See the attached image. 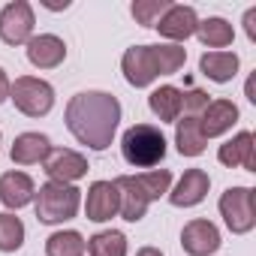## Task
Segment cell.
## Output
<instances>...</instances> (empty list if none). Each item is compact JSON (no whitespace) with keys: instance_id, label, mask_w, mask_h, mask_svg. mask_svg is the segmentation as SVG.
<instances>
[{"instance_id":"6da1fadb","label":"cell","mask_w":256,"mask_h":256,"mask_svg":"<svg viewBox=\"0 0 256 256\" xmlns=\"http://www.w3.org/2000/svg\"><path fill=\"white\" fill-rule=\"evenodd\" d=\"M66 130L90 151H106L120 124V102L106 90H82L66 102Z\"/></svg>"},{"instance_id":"7a4b0ae2","label":"cell","mask_w":256,"mask_h":256,"mask_svg":"<svg viewBox=\"0 0 256 256\" xmlns=\"http://www.w3.org/2000/svg\"><path fill=\"white\" fill-rule=\"evenodd\" d=\"M187 60V48L181 46H133L126 48L120 58V70L124 78L133 88H148L154 84V78L160 76H175Z\"/></svg>"},{"instance_id":"3957f363","label":"cell","mask_w":256,"mask_h":256,"mask_svg":"<svg viewBox=\"0 0 256 256\" xmlns=\"http://www.w3.org/2000/svg\"><path fill=\"white\" fill-rule=\"evenodd\" d=\"M34 205H36V220L46 223V226H58V223H66L78 214V205H82V190L72 187V184H60V181H48L36 190L34 196Z\"/></svg>"},{"instance_id":"277c9868","label":"cell","mask_w":256,"mask_h":256,"mask_svg":"<svg viewBox=\"0 0 256 256\" xmlns=\"http://www.w3.org/2000/svg\"><path fill=\"white\" fill-rule=\"evenodd\" d=\"M120 154L136 169H151V166H157L166 157V136L160 133V126L136 124V126H130V130L124 133Z\"/></svg>"},{"instance_id":"5b68a950","label":"cell","mask_w":256,"mask_h":256,"mask_svg":"<svg viewBox=\"0 0 256 256\" xmlns=\"http://www.w3.org/2000/svg\"><path fill=\"white\" fill-rule=\"evenodd\" d=\"M10 100L16 102V108L28 118H42L52 112L54 106V88L42 78L34 76H22L10 84Z\"/></svg>"},{"instance_id":"8992f818","label":"cell","mask_w":256,"mask_h":256,"mask_svg":"<svg viewBox=\"0 0 256 256\" xmlns=\"http://www.w3.org/2000/svg\"><path fill=\"white\" fill-rule=\"evenodd\" d=\"M220 214L229 232L244 235L256 226V190L253 187H229L220 196Z\"/></svg>"},{"instance_id":"52a82bcc","label":"cell","mask_w":256,"mask_h":256,"mask_svg":"<svg viewBox=\"0 0 256 256\" xmlns=\"http://www.w3.org/2000/svg\"><path fill=\"white\" fill-rule=\"evenodd\" d=\"M34 10L28 0L6 4L0 12V40L6 46H28L34 40Z\"/></svg>"},{"instance_id":"ba28073f","label":"cell","mask_w":256,"mask_h":256,"mask_svg":"<svg viewBox=\"0 0 256 256\" xmlns=\"http://www.w3.org/2000/svg\"><path fill=\"white\" fill-rule=\"evenodd\" d=\"M181 247L190 256H211L220 250V229L211 220L196 217L181 229Z\"/></svg>"},{"instance_id":"9c48e42d","label":"cell","mask_w":256,"mask_h":256,"mask_svg":"<svg viewBox=\"0 0 256 256\" xmlns=\"http://www.w3.org/2000/svg\"><path fill=\"white\" fill-rule=\"evenodd\" d=\"M42 166H46L48 181H60V184H72L88 175V160L70 148H52V154L46 157Z\"/></svg>"},{"instance_id":"30bf717a","label":"cell","mask_w":256,"mask_h":256,"mask_svg":"<svg viewBox=\"0 0 256 256\" xmlns=\"http://www.w3.org/2000/svg\"><path fill=\"white\" fill-rule=\"evenodd\" d=\"M114 187H118V196H120V214L126 223H139L151 205V196L145 193L139 175H120L114 178Z\"/></svg>"},{"instance_id":"8fae6325","label":"cell","mask_w":256,"mask_h":256,"mask_svg":"<svg viewBox=\"0 0 256 256\" xmlns=\"http://www.w3.org/2000/svg\"><path fill=\"white\" fill-rule=\"evenodd\" d=\"M120 211V196L114 181H94L88 187V202H84V214L94 223H106Z\"/></svg>"},{"instance_id":"7c38bea8","label":"cell","mask_w":256,"mask_h":256,"mask_svg":"<svg viewBox=\"0 0 256 256\" xmlns=\"http://www.w3.org/2000/svg\"><path fill=\"white\" fill-rule=\"evenodd\" d=\"M196 28H199V16H196V10H193V6H181V4H172V6L166 10V16L157 22L160 36L172 40V46L190 40V36L196 34Z\"/></svg>"},{"instance_id":"4fadbf2b","label":"cell","mask_w":256,"mask_h":256,"mask_svg":"<svg viewBox=\"0 0 256 256\" xmlns=\"http://www.w3.org/2000/svg\"><path fill=\"white\" fill-rule=\"evenodd\" d=\"M235 124H238V106L232 100H211L205 106V112L199 114V126H202V136L205 139L229 133Z\"/></svg>"},{"instance_id":"5bb4252c","label":"cell","mask_w":256,"mask_h":256,"mask_svg":"<svg viewBox=\"0 0 256 256\" xmlns=\"http://www.w3.org/2000/svg\"><path fill=\"white\" fill-rule=\"evenodd\" d=\"M208 187H211V178L205 169H187L175 184V190H169V202L175 208H193L208 196Z\"/></svg>"},{"instance_id":"9a60e30c","label":"cell","mask_w":256,"mask_h":256,"mask_svg":"<svg viewBox=\"0 0 256 256\" xmlns=\"http://www.w3.org/2000/svg\"><path fill=\"white\" fill-rule=\"evenodd\" d=\"M217 160L229 169H247V172H256V145H253V133L241 130L238 136H232L229 142L220 145L217 151Z\"/></svg>"},{"instance_id":"2e32d148","label":"cell","mask_w":256,"mask_h":256,"mask_svg":"<svg viewBox=\"0 0 256 256\" xmlns=\"http://www.w3.org/2000/svg\"><path fill=\"white\" fill-rule=\"evenodd\" d=\"M66 58V42L54 34H40L28 42V60L36 70H54Z\"/></svg>"},{"instance_id":"e0dca14e","label":"cell","mask_w":256,"mask_h":256,"mask_svg":"<svg viewBox=\"0 0 256 256\" xmlns=\"http://www.w3.org/2000/svg\"><path fill=\"white\" fill-rule=\"evenodd\" d=\"M36 196V187H34V178L28 172H4L0 175V202L6 208L18 211L24 205H30Z\"/></svg>"},{"instance_id":"ac0fdd59","label":"cell","mask_w":256,"mask_h":256,"mask_svg":"<svg viewBox=\"0 0 256 256\" xmlns=\"http://www.w3.org/2000/svg\"><path fill=\"white\" fill-rule=\"evenodd\" d=\"M10 154H12V163L18 166H36V163H46V157L52 154V142L42 133H22L16 136Z\"/></svg>"},{"instance_id":"d6986e66","label":"cell","mask_w":256,"mask_h":256,"mask_svg":"<svg viewBox=\"0 0 256 256\" xmlns=\"http://www.w3.org/2000/svg\"><path fill=\"white\" fill-rule=\"evenodd\" d=\"M238 66H241V60H238L235 52H205V54L199 58L202 76H208V78L217 82V84L232 82V78L238 76Z\"/></svg>"},{"instance_id":"ffe728a7","label":"cell","mask_w":256,"mask_h":256,"mask_svg":"<svg viewBox=\"0 0 256 256\" xmlns=\"http://www.w3.org/2000/svg\"><path fill=\"white\" fill-rule=\"evenodd\" d=\"M148 106H151V112H154L163 124H175V120L181 118V112H184V90L175 88V84H163V88L151 90Z\"/></svg>"},{"instance_id":"44dd1931","label":"cell","mask_w":256,"mask_h":256,"mask_svg":"<svg viewBox=\"0 0 256 256\" xmlns=\"http://www.w3.org/2000/svg\"><path fill=\"white\" fill-rule=\"evenodd\" d=\"M178 130H175V145H178V154L181 157H199L205 151V136H202V126H199V118L193 114H184V120H175Z\"/></svg>"},{"instance_id":"7402d4cb","label":"cell","mask_w":256,"mask_h":256,"mask_svg":"<svg viewBox=\"0 0 256 256\" xmlns=\"http://www.w3.org/2000/svg\"><path fill=\"white\" fill-rule=\"evenodd\" d=\"M196 36H199L202 46H208V48H226V46H232L235 30H232V24H229L226 18H205V22H199Z\"/></svg>"},{"instance_id":"603a6c76","label":"cell","mask_w":256,"mask_h":256,"mask_svg":"<svg viewBox=\"0 0 256 256\" xmlns=\"http://www.w3.org/2000/svg\"><path fill=\"white\" fill-rule=\"evenodd\" d=\"M88 244L76 229H60L52 232L46 241V256H84Z\"/></svg>"},{"instance_id":"cb8c5ba5","label":"cell","mask_w":256,"mask_h":256,"mask_svg":"<svg viewBox=\"0 0 256 256\" xmlns=\"http://www.w3.org/2000/svg\"><path fill=\"white\" fill-rule=\"evenodd\" d=\"M90 256H126V235L118 229H102L94 238H88Z\"/></svg>"},{"instance_id":"d4e9b609","label":"cell","mask_w":256,"mask_h":256,"mask_svg":"<svg viewBox=\"0 0 256 256\" xmlns=\"http://www.w3.org/2000/svg\"><path fill=\"white\" fill-rule=\"evenodd\" d=\"M24 244V223L16 214H0V250L16 253Z\"/></svg>"},{"instance_id":"484cf974","label":"cell","mask_w":256,"mask_h":256,"mask_svg":"<svg viewBox=\"0 0 256 256\" xmlns=\"http://www.w3.org/2000/svg\"><path fill=\"white\" fill-rule=\"evenodd\" d=\"M169 6H172L169 0H136V4L130 6V12H133L136 24H142V28H157V22L166 16Z\"/></svg>"},{"instance_id":"4316f807","label":"cell","mask_w":256,"mask_h":256,"mask_svg":"<svg viewBox=\"0 0 256 256\" xmlns=\"http://www.w3.org/2000/svg\"><path fill=\"white\" fill-rule=\"evenodd\" d=\"M139 181H142L145 193H148V196H151V202H154V199H160L163 193H169L172 172H169V169H151V172H142V175H139Z\"/></svg>"},{"instance_id":"83f0119b","label":"cell","mask_w":256,"mask_h":256,"mask_svg":"<svg viewBox=\"0 0 256 256\" xmlns=\"http://www.w3.org/2000/svg\"><path fill=\"white\" fill-rule=\"evenodd\" d=\"M208 102H211V100H208V94H205V90H196V88H193V90H187V94H184V112H187V114H193V118H199V114L205 112V106H208Z\"/></svg>"},{"instance_id":"f1b7e54d","label":"cell","mask_w":256,"mask_h":256,"mask_svg":"<svg viewBox=\"0 0 256 256\" xmlns=\"http://www.w3.org/2000/svg\"><path fill=\"white\" fill-rule=\"evenodd\" d=\"M244 28H247V36L256 42V10H247V16H244Z\"/></svg>"},{"instance_id":"f546056e","label":"cell","mask_w":256,"mask_h":256,"mask_svg":"<svg viewBox=\"0 0 256 256\" xmlns=\"http://www.w3.org/2000/svg\"><path fill=\"white\" fill-rule=\"evenodd\" d=\"M10 100V78H6V70L0 66V106Z\"/></svg>"},{"instance_id":"4dcf8cb0","label":"cell","mask_w":256,"mask_h":256,"mask_svg":"<svg viewBox=\"0 0 256 256\" xmlns=\"http://www.w3.org/2000/svg\"><path fill=\"white\" fill-rule=\"evenodd\" d=\"M136 256H163V250H157V247H142V250H136Z\"/></svg>"},{"instance_id":"1f68e13d","label":"cell","mask_w":256,"mask_h":256,"mask_svg":"<svg viewBox=\"0 0 256 256\" xmlns=\"http://www.w3.org/2000/svg\"><path fill=\"white\" fill-rule=\"evenodd\" d=\"M42 6H46V10H54V12H58V10H66V6H70V0H64V4H54V0H46Z\"/></svg>"}]
</instances>
